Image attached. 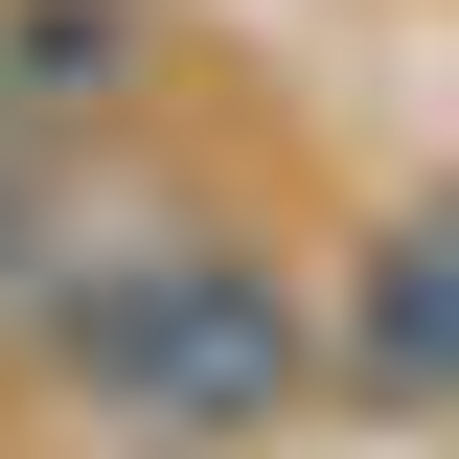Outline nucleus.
I'll list each match as a JSON object with an SVG mask.
<instances>
[{
	"mask_svg": "<svg viewBox=\"0 0 459 459\" xmlns=\"http://www.w3.org/2000/svg\"><path fill=\"white\" fill-rule=\"evenodd\" d=\"M47 322H69V391L115 413V437H253V413H299V368H322V322H299L276 253H230V230H138V253H47Z\"/></svg>",
	"mask_w": 459,
	"mask_h": 459,
	"instance_id": "obj_1",
	"label": "nucleus"
},
{
	"mask_svg": "<svg viewBox=\"0 0 459 459\" xmlns=\"http://www.w3.org/2000/svg\"><path fill=\"white\" fill-rule=\"evenodd\" d=\"M69 92H138V23H115V0H0V115H69Z\"/></svg>",
	"mask_w": 459,
	"mask_h": 459,
	"instance_id": "obj_3",
	"label": "nucleus"
},
{
	"mask_svg": "<svg viewBox=\"0 0 459 459\" xmlns=\"http://www.w3.org/2000/svg\"><path fill=\"white\" fill-rule=\"evenodd\" d=\"M344 368L391 413H459V207H391L368 276H344Z\"/></svg>",
	"mask_w": 459,
	"mask_h": 459,
	"instance_id": "obj_2",
	"label": "nucleus"
}]
</instances>
